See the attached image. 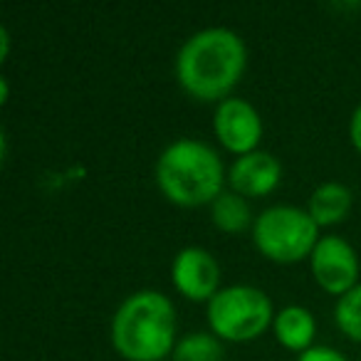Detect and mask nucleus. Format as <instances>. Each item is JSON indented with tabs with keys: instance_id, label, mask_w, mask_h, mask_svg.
<instances>
[{
	"instance_id": "2eb2a0df",
	"label": "nucleus",
	"mask_w": 361,
	"mask_h": 361,
	"mask_svg": "<svg viewBox=\"0 0 361 361\" xmlns=\"http://www.w3.org/2000/svg\"><path fill=\"white\" fill-rule=\"evenodd\" d=\"M297 361H346L344 354H339L331 346H312V349L302 351V356Z\"/></svg>"
},
{
	"instance_id": "f257e3e1",
	"label": "nucleus",
	"mask_w": 361,
	"mask_h": 361,
	"mask_svg": "<svg viewBox=\"0 0 361 361\" xmlns=\"http://www.w3.org/2000/svg\"><path fill=\"white\" fill-rule=\"evenodd\" d=\"M247 52L240 35L228 27H206L180 45L176 77L196 99H223L243 77Z\"/></svg>"
},
{
	"instance_id": "39448f33",
	"label": "nucleus",
	"mask_w": 361,
	"mask_h": 361,
	"mask_svg": "<svg viewBox=\"0 0 361 361\" xmlns=\"http://www.w3.org/2000/svg\"><path fill=\"white\" fill-rule=\"evenodd\" d=\"M317 223L307 211L295 206H272L262 211L252 228L257 250L275 262H297L312 255L317 240Z\"/></svg>"
},
{
	"instance_id": "f8f14e48",
	"label": "nucleus",
	"mask_w": 361,
	"mask_h": 361,
	"mask_svg": "<svg viewBox=\"0 0 361 361\" xmlns=\"http://www.w3.org/2000/svg\"><path fill=\"white\" fill-rule=\"evenodd\" d=\"M211 216L221 231L226 233H240L250 226V206L247 201L235 191H223L216 201L211 203Z\"/></svg>"
},
{
	"instance_id": "7ed1b4c3",
	"label": "nucleus",
	"mask_w": 361,
	"mask_h": 361,
	"mask_svg": "<svg viewBox=\"0 0 361 361\" xmlns=\"http://www.w3.org/2000/svg\"><path fill=\"white\" fill-rule=\"evenodd\" d=\"M156 183L176 206L191 208L213 203L223 193L221 156L198 139H178L159 156Z\"/></svg>"
},
{
	"instance_id": "9b49d317",
	"label": "nucleus",
	"mask_w": 361,
	"mask_h": 361,
	"mask_svg": "<svg viewBox=\"0 0 361 361\" xmlns=\"http://www.w3.org/2000/svg\"><path fill=\"white\" fill-rule=\"evenodd\" d=\"M351 208V191L341 183H322L310 198V213L317 226H331L344 221Z\"/></svg>"
},
{
	"instance_id": "0eeeda50",
	"label": "nucleus",
	"mask_w": 361,
	"mask_h": 361,
	"mask_svg": "<svg viewBox=\"0 0 361 361\" xmlns=\"http://www.w3.org/2000/svg\"><path fill=\"white\" fill-rule=\"evenodd\" d=\"M213 129L228 151H235L243 156L255 151L262 136V121L250 102L228 97L218 104L216 116H213Z\"/></svg>"
},
{
	"instance_id": "dca6fc26",
	"label": "nucleus",
	"mask_w": 361,
	"mask_h": 361,
	"mask_svg": "<svg viewBox=\"0 0 361 361\" xmlns=\"http://www.w3.org/2000/svg\"><path fill=\"white\" fill-rule=\"evenodd\" d=\"M349 136H351V144L361 151V104L354 109L351 114V124H349Z\"/></svg>"
},
{
	"instance_id": "4468645a",
	"label": "nucleus",
	"mask_w": 361,
	"mask_h": 361,
	"mask_svg": "<svg viewBox=\"0 0 361 361\" xmlns=\"http://www.w3.org/2000/svg\"><path fill=\"white\" fill-rule=\"evenodd\" d=\"M334 317L339 329L346 336L361 341V285H356L354 290L339 297V302L334 307Z\"/></svg>"
},
{
	"instance_id": "f03ea898",
	"label": "nucleus",
	"mask_w": 361,
	"mask_h": 361,
	"mask_svg": "<svg viewBox=\"0 0 361 361\" xmlns=\"http://www.w3.org/2000/svg\"><path fill=\"white\" fill-rule=\"evenodd\" d=\"M176 339V310L166 295L141 290L119 305L111 319V344L129 361H161Z\"/></svg>"
},
{
	"instance_id": "423d86ee",
	"label": "nucleus",
	"mask_w": 361,
	"mask_h": 361,
	"mask_svg": "<svg viewBox=\"0 0 361 361\" xmlns=\"http://www.w3.org/2000/svg\"><path fill=\"white\" fill-rule=\"evenodd\" d=\"M310 262H312V272H314V280L319 282L322 290L341 297L356 287L359 257H356L354 247L344 238L339 235L319 238V243H317L310 255Z\"/></svg>"
},
{
	"instance_id": "20e7f679",
	"label": "nucleus",
	"mask_w": 361,
	"mask_h": 361,
	"mask_svg": "<svg viewBox=\"0 0 361 361\" xmlns=\"http://www.w3.org/2000/svg\"><path fill=\"white\" fill-rule=\"evenodd\" d=\"M270 319L272 302L257 287L233 285L208 300V324L221 339L250 341L267 329Z\"/></svg>"
},
{
	"instance_id": "1a4fd4ad",
	"label": "nucleus",
	"mask_w": 361,
	"mask_h": 361,
	"mask_svg": "<svg viewBox=\"0 0 361 361\" xmlns=\"http://www.w3.org/2000/svg\"><path fill=\"white\" fill-rule=\"evenodd\" d=\"M280 161L267 151L255 149L233 161L228 180H231L233 191L240 193L243 198H257L267 196L280 183Z\"/></svg>"
},
{
	"instance_id": "9d476101",
	"label": "nucleus",
	"mask_w": 361,
	"mask_h": 361,
	"mask_svg": "<svg viewBox=\"0 0 361 361\" xmlns=\"http://www.w3.org/2000/svg\"><path fill=\"white\" fill-rule=\"evenodd\" d=\"M314 317L305 307H285L280 314L275 317V334L282 346L292 351H307L312 349V339H314Z\"/></svg>"
},
{
	"instance_id": "ddd939ff",
	"label": "nucleus",
	"mask_w": 361,
	"mask_h": 361,
	"mask_svg": "<svg viewBox=\"0 0 361 361\" xmlns=\"http://www.w3.org/2000/svg\"><path fill=\"white\" fill-rule=\"evenodd\" d=\"M176 361H221L223 359V346L216 339V334H188L178 341V346L173 349Z\"/></svg>"
},
{
	"instance_id": "6e6552de",
	"label": "nucleus",
	"mask_w": 361,
	"mask_h": 361,
	"mask_svg": "<svg viewBox=\"0 0 361 361\" xmlns=\"http://www.w3.org/2000/svg\"><path fill=\"white\" fill-rule=\"evenodd\" d=\"M176 290L188 300H211L218 292L221 267L216 257L203 247H186L180 250L171 267Z\"/></svg>"
}]
</instances>
